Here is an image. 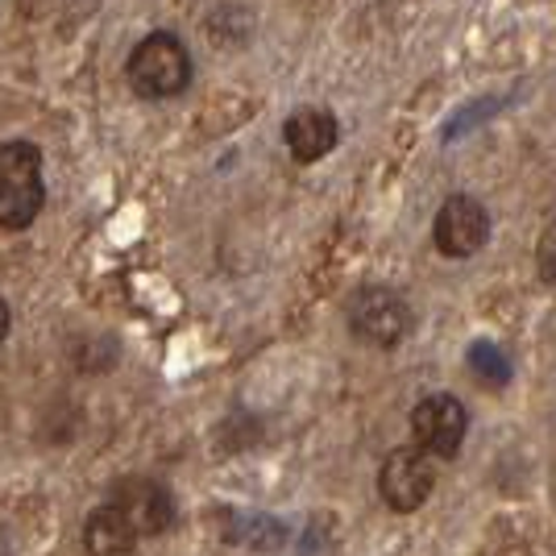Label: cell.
Listing matches in <instances>:
<instances>
[{
	"instance_id": "1",
	"label": "cell",
	"mask_w": 556,
	"mask_h": 556,
	"mask_svg": "<svg viewBox=\"0 0 556 556\" xmlns=\"http://www.w3.org/2000/svg\"><path fill=\"white\" fill-rule=\"evenodd\" d=\"M125 79L141 100H175L191 84V50L179 34L154 29L125 59Z\"/></svg>"
},
{
	"instance_id": "2",
	"label": "cell",
	"mask_w": 556,
	"mask_h": 556,
	"mask_svg": "<svg viewBox=\"0 0 556 556\" xmlns=\"http://www.w3.org/2000/svg\"><path fill=\"white\" fill-rule=\"evenodd\" d=\"M42 204H47L42 150L34 141H0V229H29Z\"/></svg>"
},
{
	"instance_id": "3",
	"label": "cell",
	"mask_w": 556,
	"mask_h": 556,
	"mask_svg": "<svg viewBox=\"0 0 556 556\" xmlns=\"http://www.w3.org/2000/svg\"><path fill=\"white\" fill-rule=\"evenodd\" d=\"M349 328L366 345L394 349L407 337V328H412V307L391 287H362L349 300Z\"/></svg>"
},
{
	"instance_id": "4",
	"label": "cell",
	"mask_w": 556,
	"mask_h": 556,
	"mask_svg": "<svg viewBox=\"0 0 556 556\" xmlns=\"http://www.w3.org/2000/svg\"><path fill=\"white\" fill-rule=\"evenodd\" d=\"M437 486V469L428 462L424 448H399L382 462V473H378V494L382 503L399 515H412L428 503V494Z\"/></svg>"
},
{
	"instance_id": "5",
	"label": "cell",
	"mask_w": 556,
	"mask_h": 556,
	"mask_svg": "<svg viewBox=\"0 0 556 556\" xmlns=\"http://www.w3.org/2000/svg\"><path fill=\"white\" fill-rule=\"evenodd\" d=\"M109 503L134 523V532H138L141 540L163 535L166 528L175 523V498H170V490H166L163 482H154V478H141V473L121 478V482L109 490Z\"/></svg>"
},
{
	"instance_id": "6",
	"label": "cell",
	"mask_w": 556,
	"mask_h": 556,
	"mask_svg": "<svg viewBox=\"0 0 556 556\" xmlns=\"http://www.w3.org/2000/svg\"><path fill=\"white\" fill-rule=\"evenodd\" d=\"M465 428H469V416H465V407L453 394H428L412 412V437L432 457H457Z\"/></svg>"
},
{
	"instance_id": "7",
	"label": "cell",
	"mask_w": 556,
	"mask_h": 556,
	"mask_svg": "<svg viewBox=\"0 0 556 556\" xmlns=\"http://www.w3.org/2000/svg\"><path fill=\"white\" fill-rule=\"evenodd\" d=\"M486 232L490 216L473 195H448L441 212H437V225H432L437 250L444 257H473L486 245Z\"/></svg>"
},
{
	"instance_id": "8",
	"label": "cell",
	"mask_w": 556,
	"mask_h": 556,
	"mask_svg": "<svg viewBox=\"0 0 556 556\" xmlns=\"http://www.w3.org/2000/svg\"><path fill=\"white\" fill-rule=\"evenodd\" d=\"M341 138V125H337V116L328 113V109H316V104H303L295 113L287 116V125H282V141H287V150H291V159L295 163H320L325 154H332V146Z\"/></svg>"
},
{
	"instance_id": "9",
	"label": "cell",
	"mask_w": 556,
	"mask_h": 556,
	"mask_svg": "<svg viewBox=\"0 0 556 556\" xmlns=\"http://www.w3.org/2000/svg\"><path fill=\"white\" fill-rule=\"evenodd\" d=\"M138 540L141 535L134 532V523L113 503L96 507L88 515V523H84V548H88V556H134Z\"/></svg>"
},
{
	"instance_id": "10",
	"label": "cell",
	"mask_w": 556,
	"mask_h": 556,
	"mask_svg": "<svg viewBox=\"0 0 556 556\" xmlns=\"http://www.w3.org/2000/svg\"><path fill=\"white\" fill-rule=\"evenodd\" d=\"M469 370L478 374L482 382H490V387H507L510 362H507V353H503L498 345H486V341H478V345L469 349Z\"/></svg>"
},
{
	"instance_id": "11",
	"label": "cell",
	"mask_w": 556,
	"mask_h": 556,
	"mask_svg": "<svg viewBox=\"0 0 556 556\" xmlns=\"http://www.w3.org/2000/svg\"><path fill=\"white\" fill-rule=\"evenodd\" d=\"M535 266H540V278L556 287V225H548L544 237H540V245H535Z\"/></svg>"
},
{
	"instance_id": "12",
	"label": "cell",
	"mask_w": 556,
	"mask_h": 556,
	"mask_svg": "<svg viewBox=\"0 0 556 556\" xmlns=\"http://www.w3.org/2000/svg\"><path fill=\"white\" fill-rule=\"evenodd\" d=\"M9 328H13V312H9V300L0 295V341L9 337Z\"/></svg>"
}]
</instances>
